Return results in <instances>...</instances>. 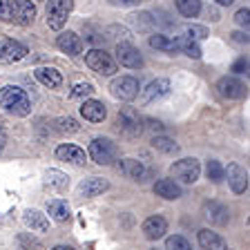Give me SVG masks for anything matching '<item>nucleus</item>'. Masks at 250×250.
I'll use <instances>...</instances> for the list:
<instances>
[{"mask_svg":"<svg viewBox=\"0 0 250 250\" xmlns=\"http://www.w3.org/2000/svg\"><path fill=\"white\" fill-rule=\"evenodd\" d=\"M81 116H83L85 121H89V123H103L105 116H107V109H105V105L101 103V101H83V105H81Z\"/></svg>","mask_w":250,"mask_h":250,"instance_id":"f3484780","label":"nucleus"},{"mask_svg":"<svg viewBox=\"0 0 250 250\" xmlns=\"http://www.w3.org/2000/svg\"><path fill=\"white\" fill-rule=\"evenodd\" d=\"M224 177H228V183L232 188V192L244 194L248 190V172L237 163H230L228 170H224Z\"/></svg>","mask_w":250,"mask_h":250,"instance_id":"4468645a","label":"nucleus"},{"mask_svg":"<svg viewBox=\"0 0 250 250\" xmlns=\"http://www.w3.org/2000/svg\"><path fill=\"white\" fill-rule=\"evenodd\" d=\"M109 92L114 99H121V101H134L141 92V85L134 76H119L112 81L109 85Z\"/></svg>","mask_w":250,"mask_h":250,"instance_id":"6e6552de","label":"nucleus"},{"mask_svg":"<svg viewBox=\"0 0 250 250\" xmlns=\"http://www.w3.org/2000/svg\"><path fill=\"white\" fill-rule=\"evenodd\" d=\"M201 174V166H199L197 159H179L170 166V177L174 181L181 183H194Z\"/></svg>","mask_w":250,"mask_h":250,"instance_id":"423d86ee","label":"nucleus"},{"mask_svg":"<svg viewBox=\"0 0 250 250\" xmlns=\"http://www.w3.org/2000/svg\"><path fill=\"white\" fill-rule=\"evenodd\" d=\"M22 221H25L27 228L36 230V232H45V230L49 228V219H47L41 210H27V212L22 214Z\"/></svg>","mask_w":250,"mask_h":250,"instance_id":"b1692460","label":"nucleus"},{"mask_svg":"<svg viewBox=\"0 0 250 250\" xmlns=\"http://www.w3.org/2000/svg\"><path fill=\"white\" fill-rule=\"evenodd\" d=\"M56 130L61 134H76V132H81V125L72 116H62V119H56Z\"/></svg>","mask_w":250,"mask_h":250,"instance_id":"c756f323","label":"nucleus"},{"mask_svg":"<svg viewBox=\"0 0 250 250\" xmlns=\"http://www.w3.org/2000/svg\"><path fill=\"white\" fill-rule=\"evenodd\" d=\"M150 47L159 49V52H167V54H177L179 52V41L177 38H167L163 34H154L150 36Z\"/></svg>","mask_w":250,"mask_h":250,"instance_id":"a878e982","label":"nucleus"},{"mask_svg":"<svg viewBox=\"0 0 250 250\" xmlns=\"http://www.w3.org/2000/svg\"><path fill=\"white\" fill-rule=\"evenodd\" d=\"M47 183L52 188H56V190H65V188L69 186V179H67V174H62V172H58V170H47Z\"/></svg>","mask_w":250,"mask_h":250,"instance_id":"7c9ffc66","label":"nucleus"},{"mask_svg":"<svg viewBox=\"0 0 250 250\" xmlns=\"http://www.w3.org/2000/svg\"><path fill=\"white\" fill-rule=\"evenodd\" d=\"M29 54L27 45H22L21 41H14V38H0V62L11 65V62H18Z\"/></svg>","mask_w":250,"mask_h":250,"instance_id":"9d476101","label":"nucleus"},{"mask_svg":"<svg viewBox=\"0 0 250 250\" xmlns=\"http://www.w3.org/2000/svg\"><path fill=\"white\" fill-rule=\"evenodd\" d=\"M72 9H74V0H47L45 16H47L49 29L61 31L65 27V22H67Z\"/></svg>","mask_w":250,"mask_h":250,"instance_id":"f03ea898","label":"nucleus"},{"mask_svg":"<svg viewBox=\"0 0 250 250\" xmlns=\"http://www.w3.org/2000/svg\"><path fill=\"white\" fill-rule=\"evenodd\" d=\"M217 89L219 94L224 96V99H244L246 96V85L241 83L239 78H234V76H221L217 81Z\"/></svg>","mask_w":250,"mask_h":250,"instance_id":"9b49d317","label":"nucleus"},{"mask_svg":"<svg viewBox=\"0 0 250 250\" xmlns=\"http://www.w3.org/2000/svg\"><path fill=\"white\" fill-rule=\"evenodd\" d=\"M0 107L14 116H27L31 112V101L25 89L16 85H5L0 89Z\"/></svg>","mask_w":250,"mask_h":250,"instance_id":"f257e3e1","label":"nucleus"},{"mask_svg":"<svg viewBox=\"0 0 250 250\" xmlns=\"http://www.w3.org/2000/svg\"><path fill=\"white\" fill-rule=\"evenodd\" d=\"M152 146H154V150L163 152V154H177L179 152L177 141L167 139V136H154V139H152Z\"/></svg>","mask_w":250,"mask_h":250,"instance_id":"c85d7f7f","label":"nucleus"},{"mask_svg":"<svg viewBox=\"0 0 250 250\" xmlns=\"http://www.w3.org/2000/svg\"><path fill=\"white\" fill-rule=\"evenodd\" d=\"M116 65H123V67L127 69H141L143 67V56H141V52L136 49L134 45H132L130 41H123L116 45Z\"/></svg>","mask_w":250,"mask_h":250,"instance_id":"1a4fd4ad","label":"nucleus"},{"mask_svg":"<svg viewBox=\"0 0 250 250\" xmlns=\"http://www.w3.org/2000/svg\"><path fill=\"white\" fill-rule=\"evenodd\" d=\"M234 22L248 31V27H250V9H248V7H241V9L234 14Z\"/></svg>","mask_w":250,"mask_h":250,"instance_id":"c9c22d12","label":"nucleus"},{"mask_svg":"<svg viewBox=\"0 0 250 250\" xmlns=\"http://www.w3.org/2000/svg\"><path fill=\"white\" fill-rule=\"evenodd\" d=\"M47 214H49L54 221H58V224L69 221V206H67V201H62V199H54V201H49V203H47Z\"/></svg>","mask_w":250,"mask_h":250,"instance_id":"393cba45","label":"nucleus"},{"mask_svg":"<svg viewBox=\"0 0 250 250\" xmlns=\"http://www.w3.org/2000/svg\"><path fill=\"white\" fill-rule=\"evenodd\" d=\"M203 217L214 226H226L228 224V219H230V212H228V208H226L224 203L208 201L206 206H203Z\"/></svg>","mask_w":250,"mask_h":250,"instance_id":"a211bd4d","label":"nucleus"},{"mask_svg":"<svg viewBox=\"0 0 250 250\" xmlns=\"http://www.w3.org/2000/svg\"><path fill=\"white\" fill-rule=\"evenodd\" d=\"M167 94H170V81H167V78H156L146 89H141V103L150 105V103H154V101H161Z\"/></svg>","mask_w":250,"mask_h":250,"instance_id":"f8f14e48","label":"nucleus"},{"mask_svg":"<svg viewBox=\"0 0 250 250\" xmlns=\"http://www.w3.org/2000/svg\"><path fill=\"white\" fill-rule=\"evenodd\" d=\"M116 125H119V130L123 132L125 136H130V139H136V136H141V132H143V119L139 116V112H136L134 107H121Z\"/></svg>","mask_w":250,"mask_h":250,"instance_id":"0eeeda50","label":"nucleus"},{"mask_svg":"<svg viewBox=\"0 0 250 250\" xmlns=\"http://www.w3.org/2000/svg\"><path fill=\"white\" fill-rule=\"evenodd\" d=\"M224 170L226 167L221 166L219 161H208V166H206V174H208V179L212 183H219V181H224Z\"/></svg>","mask_w":250,"mask_h":250,"instance_id":"72a5a7b5","label":"nucleus"},{"mask_svg":"<svg viewBox=\"0 0 250 250\" xmlns=\"http://www.w3.org/2000/svg\"><path fill=\"white\" fill-rule=\"evenodd\" d=\"M166 250H192V246L181 234H170L166 239Z\"/></svg>","mask_w":250,"mask_h":250,"instance_id":"473e14b6","label":"nucleus"},{"mask_svg":"<svg viewBox=\"0 0 250 250\" xmlns=\"http://www.w3.org/2000/svg\"><path fill=\"white\" fill-rule=\"evenodd\" d=\"M132 18H134V22L141 27V29H150V27L154 25V18H152V14H147V11L136 14V16H132Z\"/></svg>","mask_w":250,"mask_h":250,"instance_id":"e433bc0d","label":"nucleus"},{"mask_svg":"<svg viewBox=\"0 0 250 250\" xmlns=\"http://www.w3.org/2000/svg\"><path fill=\"white\" fill-rule=\"evenodd\" d=\"M232 41L234 42H241V45H248V31H234Z\"/></svg>","mask_w":250,"mask_h":250,"instance_id":"79ce46f5","label":"nucleus"},{"mask_svg":"<svg viewBox=\"0 0 250 250\" xmlns=\"http://www.w3.org/2000/svg\"><path fill=\"white\" fill-rule=\"evenodd\" d=\"M5 143H7V134H5V130L0 127V152L5 150Z\"/></svg>","mask_w":250,"mask_h":250,"instance_id":"c03bdc74","label":"nucleus"},{"mask_svg":"<svg viewBox=\"0 0 250 250\" xmlns=\"http://www.w3.org/2000/svg\"><path fill=\"white\" fill-rule=\"evenodd\" d=\"M141 230H143V234H146L147 239L156 241L167 232V221H166V217H161V214H154V217H147L146 221H143Z\"/></svg>","mask_w":250,"mask_h":250,"instance_id":"dca6fc26","label":"nucleus"},{"mask_svg":"<svg viewBox=\"0 0 250 250\" xmlns=\"http://www.w3.org/2000/svg\"><path fill=\"white\" fill-rule=\"evenodd\" d=\"M210 36V31L208 27H203V25H186L181 27V38H186V41H206V38Z\"/></svg>","mask_w":250,"mask_h":250,"instance_id":"cd10ccee","label":"nucleus"},{"mask_svg":"<svg viewBox=\"0 0 250 250\" xmlns=\"http://www.w3.org/2000/svg\"><path fill=\"white\" fill-rule=\"evenodd\" d=\"M56 47L62 54H67V56L74 58L83 52V41H81V36H78L76 31H61V36L56 38Z\"/></svg>","mask_w":250,"mask_h":250,"instance_id":"ddd939ff","label":"nucleus"},{"mask_svg":"<svg viewBox=\"0 0 250 250\" xmlns=\"http://www.w3.org/2000/svg\"><path fill=\"white\" fill-rule=\"evenodd\" d=\"M214 2H217V5H221V7H230L234 0H214Z\"/></svg>","mask_w":250,"mask_h":250,"instance_id":"a18cd8bd","label":"nucleus"},{"mask_svg":"<svg viewBox=\"0 0 250 250\" xmlns=\"http://www.w3.org/2000/svg\"><path fill=\"white\" fill-rule=\"evenodd\" d=\"M154 192L159 194V197L172 201V199L183 197V188L179 186V181H174V179H159V181L154 183Z\"/></svg>","mask_w":250,"mask_h":250,"instance_id":"4be33fe9","label":"nucleus"},{"mask_svg":"<svg viewBox=\"0 0 250 250\" xmlns=\"http://www.w3.org/2000/svg\"><path fill=\"white\" fill-rule=\"evenodd\" d=\"M174 5L183 18H197L201 14V0H174Z\"/></svg>","mask_w":250,"mask_h":250,"instance_id":"bb28decb","label":"nucleus"},{"mask_svg":"<svg viewBox=\"0 0 250 250\" xmlns=\"http://www.w3.org/2000/svg\"><path fill=\"white\" fill-rule=\"evenodd\" d=\"M52 250H74V248H72V246H54Z\"/></svg>","mask_w":250,"mask_h":250,"instance_id":"49530a36","label":"nucleus"},{"mask_svg":"<svg viewBox=\"0 0 250 250\" xmlns=\"http://www.w3.org/2000/svg\"><path fill=\"white\" fill-rule=\"evenodd\" d=\"M21 248L22 250H41V241L34 239V237H27V234H21Z\"/></svg>","mask_w":250,"mask_h":250,"instance_id":"4c0bfd02","label":"nucleus"},{"mask_svg":"<svg viewBox=\"0 0 250 250\" xmlns=\"http://www.w3.org/2000/svg\"><path fill=\"white\" fill-rule=\"evenodd\" d=\"M34 76H36L38 83L49 89H58L62 85V74L56 67H38L34 69Z\"/></svg>","mask_w":250,"mask_h":250,"instance_id":"6ab92c4d","label":"nucleus"},{"mask_svg":"<svg viewBox=\"0 0 250 250\" xmlns=\"http://www.w3.org/2000/svg\"><path fill=\"white\" fill-rule=\"evenodd\" d=\"M85 62L92 72L101 74V76H114L119 72V65L112 58V54H107L105 49H89L85 54Z\"/></svg>","mask_w":250,"mask_h":250,"instance_id":"7ed1b4c3","label":"nucleus"},{"mask_svg":"<svg viewBox=\"0 0 250 250\" xmlns=\"http://www.w3.org/2000/svg\"><path fill=\"white\" fill-rule=\"evenodd\" d=\"M34 18H36V5H34V0H9L7 21L27 27L34 22Z\"/></svg>","mask_w":250,"mask_h":250,"instance_id":"39448f33","label":"nucleus"},{"mask_svg":"<svg viewBox=\"0 0 250 250\" xmlns=\"http://www.w3.org/2000/svg\"><path fill=\"white\" fill-rule=\"evenodd\" d=\"M56 159L58 161L74 163V166H85V161H87L85 152L78 146H74V143H62V146H58L56 147Z\"/></svg>","mask_w":250,"mask_h":250,"instance_id":"2eb2a0df","label":"nucleus"},{"mask_svg":"<svg viewBox=\"0 0 250 250\" xmlns=\"http://www.w3.org/2000/svg\"><path fill=\"white\" fill-rule=\"evenodd\" d=\"M232 72L234 74H246L248 72V58H239V61L232 65Z\"/></svg>","mask_w":250,"mask_h":250,"instance_id":"ea45409f","label":"nucleus"},{"mask_svg":"<svg viewBox=\"0 0 250 250\" xmlns=\"http://www.w3.org/2000/svg\"><path fill=\"white\" fill-rule=\"evenodd\" d=\"M112 7H136L141 5V0H107Z\"/></svg>","mask_w":250,"mask_h":250,"instance_id":"a19ab883","label":"nucleus"},{"mask_svg":"<svg viewBox=\"0 0 250 250\" xmlns=\"http://www.w3.org/2000/svg\"><path fill=\"white\" fill-rule=\"evenodd\" d=\"M94 94V85L92 83H76L69 92L72 99H85V96H92Z\"/></svg>","mask_w":250,"mask_h":250,"instance_id":"f704fd0d","label":"nucleus"},{"mask_svg":"<svg viewBox=\"0 0 250 250\" xmlns=\"http://www.w3.org/2000/svg\"><path fill=\"white\" fill-rule=\"evenodd\" d=\"M105 190H109V183L101 177H92V179H85V181L78 183V194L81 197H99Z\"/></svg>","mask_w":250,"mask_h":250,"instance_id":"aec40b11","label":"nucleus"},{"mask_svg":"<svg viewBox=\"0 0 250 250\" xmlns=\"http://www.w3.org/2000/svg\"><path fill=\"white\" fill-rule=\"evenodd\" d=\"M177 41H179V52L181 54H186V56H190V58H201V47L194 41H186V38H181V36H179Z\"/></svg>","mask_w":250,"mask_h":250,"instance_id":"2f4dec72","label":"nucleus"},{"mask_svg":"<svg viewBox=\"0 0 250 250\" xmlns=\"http://www.w3.org/2000/svg\"><path fill=\"white\" fill-rule=\"evenodd\" d=\"M89 156H92L94 163H99V166H109V163L116 161V156H119V147L112 139H94L89 143Z\"/></svg>","mask_w":250,"mask_h":250,"instance_id":"20e7f679","label":"nucleus"},{"mask_svg":"<svg viewBox=\"0 0 250 250\" xmlns=\"http://www.w3.org/2000/svg\"><path fill=\"white\" fill-rule=\"evenodd\" d=\"M143 123H147L146 127H147V130H152V132H163V130H166V125H163L161 121H154V119H146V121H143Z\"/></svg>","mask_w":250,"mask_h":250,"instance_id":"58836bf2","label":"nucleus"},{"mask_svg":"<svg viewBox=\"0 0 250 250\" xmlns=\"http://www.w3.org/2000/svg\"><path fill=\"white\" fill-rule=\"evenodd\" d=\"M197 237H199V246L203 250H228V244L224 241V237L208 228H201Z\"/></svg>","mask_w":250,"mask_h":250,"instance_id":"412c9836","label":"nucleus"},{"mask_svg":"<svg viewBox=\"0 0 250 250\" xmlns=\"http://www.w3.org/2000/svg\"><path fill=\"white\" fill-rule=\"evenodd\" d=\"M9 14V0H0V21H7Z\"/></svg>","mask_w":250,"mask_h":250,"instance_id":"37998d69","label":"nucleus"},{"mask_svg":"<svg viewBox=\"0 0 250 250\" xmlns=\"http://www.w3.org/2000/svg\"><path fill=\"white\" fill-rule=\"evenodd\" d=\"M119 170L123 177L132 179V181H143L146 179V166L141 161H136V159H121Z\"/></svg>","mask_w":250,"mask_h":250,"instance_id":"5701e85b","label":"nucleus"}]
</instances>
